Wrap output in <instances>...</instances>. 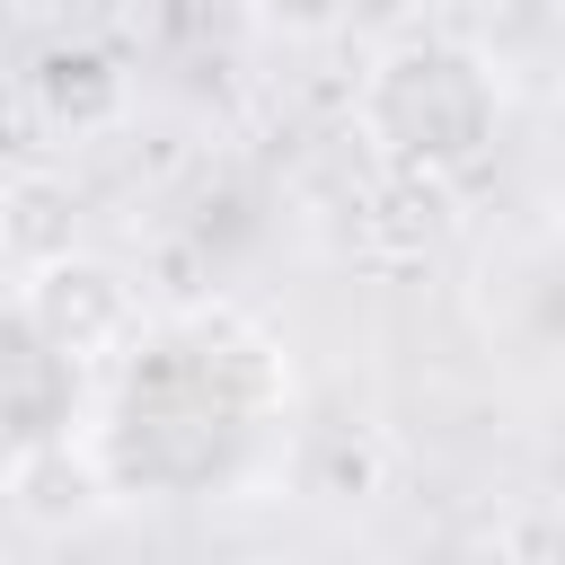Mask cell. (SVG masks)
I'll list each match as a JSON object with an SVG mask.
<instances>
[{
    "mask_svg": "<svg viewBox=\"0 0 565 565\" xmlns=\"http://www.w3.org/2000/svg\"><path fill=\"white\" fill-rule=\"evenodd\" d=\"M26 106L53 124V132H106L124 115V71L88 44H53L35 71H26Z\"/></svg>",
    "mask_w": 565,
    "mask_h": 565,
    "instance_id": "277c9868",
    "label": "cell"
},
{
    "mask_svg": "<svg viewBox=\"0 0 565 565\" xmlns=\"http://www.w3.org/2000/svg\"><path fill=\"white\" fill-rule=\"evenodd\" d=\"M547 132H556V141H565V88H556V97H547Z\"/></svg>",
    "mask_w": 565,
    "mask_h": 565,
    "instance_id": "ba28073f",
    "label": "cell"
},
{
    "mask_svg": "<svg viewBox=\"0 0 565 565\" xmlns=\"http://www.w3.org/2000/svg\"><path fill=\"white\" fill-rule=\"evenodd\" d=\"M353 115H362V141L388 168H406V177H468L494 150L503 79L459 35H397V44L371 53Z\"/></svg>",
    "mask_w": 565,
    "mask_h": 565,
    "instance_id": "6da1fadb",
    "label": "cell"
},
{
    "mask_svg": "<svg viewBox=\"0 0 565 565\" xmlns=\"http://www.w3.org/2000/svg\"><path fill=\"white\" fill-rule=\"evenodd\" d=\"M309 450H327L335 459V477H309V494H327V503H371L380 494V477H388V441L380 433H318Z\"/></svg>",
    "mask_w": 565,
    "mask_h": 565,
    "instance_id": "8992f818",
    "label": "cell"
},
{
    "mask_svg": "<svg viewBox=\"0 0 565 565\" xmlns=\"http://www.w3.org/2000/svg\"><path fill=\"white\" fill-rule=\"evenodd\" d=\"M256 18H265L274 35H327V26L344 18V0H256Z\"/></svg>",
    "mask_w": 565,
    "mask_h": 565,
    "instance_id": "52a82bcc",
    "label": "cell"
},
{
    "mask_svg": "<svg viewBox=\"0 0 565 565\" xmlns=\"http://www.w3.org/2000/svg\"><path fill=\"white\" fill-rule=\"evenodd\" d=\"M9 309H18V335H35L44 362L62 371H88V362H115L132 335H141V291L124 265L88 256V247H62L44 265H26L9 282Z\"/></svg>",
    "mask_w": 565,
    "mask_h": 565,
    "instance_id": "7a4b0ae2",
    "label": "cell"
},
{
    "mask_svg": "<svg viewBox=\"0 0 565 565\" xmlns=\"http://www.w3.org/2000/svg\"><path fill=\"white\" fill-rule=\"evenodd\" d=\"M0 247H9V274L62 256L71 247V185L44 177V168H9V185H0Z\"/></svg>",
    "mask_w": 565,
    "mask_h": 565,
    "instance_id": "5b68a950",
    "label": "cell"
},
{
    "mask_svg": "<svg viewBox=\"0 0 565 565\" xmlns=\"http://www.w3.org/2000/svg\"><path fill=\"white\" fill-rule=\"evenodd\" d=\"M0 494H9V521L35 539H71L115 512V477H106L97 441H79V433H18Z\"/></svg>",
    "mask_w": 565,
    "mask_h": 565,
    "instance_id": "3957f363",
    "label": "cell"
}]
</instances>
